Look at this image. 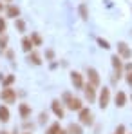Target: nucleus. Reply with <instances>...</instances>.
Returning a JSON list of instances; mask_svg holds the SVG:
<instances>
[{
    "label": "nucleus",
    "instance_id": "nucleus-1",
    "mask_svg": "<svg viewBox=\"0 0 132 134\" xmlns=\"http://www.w3.org/2000/svg\"><path fill=\"white\" fill-rule=\"evenodd\" d=\"M0 98H2L5 103H15L16 92H15V89H11V87H5V89H2V92H0Z\"/></svg>",
    "mask_w": 132,
    "mask_h": 134
},
{
    "label": "nucleus",
    "instance_id": "nucleus-2",
    "mask_svg": "<svg viewBox=\"0 0 132 134\" xmlns=\"http://www.w3.org/2000/svg\"><path fill=\"white\" fill-rule=\"evenodd\" d=\"M110 62H112V67H114V71H116V76H114L112 80L116 82V80H119V76H121V71H123V64H121V58H119L118 54H114V56L110 58Z\"/></svg>",
    "mask_w": 132,
    "mask_h": 134
},
{
    "label": "nucleus",
    "instance_id": "nucleus-3",
    "mask_svg": "<svg viewBox=\"0 0 132 134\" xmlns=\"http://www.w3.org/2000/svg\"><path fill=\"white\" fill-rule=\"evenodd\" d=\"M80 112V123H83V125H92V112L89 111V109H82Z\"/></svg>",
    "mask_w": 132,
    "mask_h": 134
},
{
    "label": "nucleus",
    "instance_id": "nucleus-4",
    "mask_svg": "<svg viewBox=\"0 0 132 134\" xmlns=\"http://www.w3.org/2000/svg\"><path fill=\"white\" fill-rule=\"evenodd\" d=\"M109 100H110V91H109V87H103L101 92H100V107L105 109L109 105Z\"/></svg>",
    "mask_w": 132,
    "mask_h": 134
},
{
    "label": "nucleus",
    "instance_id": "nucleus-5",
    "mask_svg": "<svg viewBox=\"0 0 132 134\" xmlns=\"http://www.w3.org/2000/svg\"><path fill=\"white\" fill-rule=\"evenodd\" d=\"M87 76H89V82H90L94 87L100 85V76H98V71H96L94 67H89L87 69Z\"/></svg>",
    "mask_w": 132,
    "mask_h": 134
},
{
    "label": "nucleus",
    "instance_id": "nucleus-6",
    "mask_svg": "<svg viewBox=\"0 0 132 134\" xmlns=\"http://www.w3.org/2000/svg\"><path fill=\"white\" fill-rule=\"evenodd\" d=\"M71 82H72V85H74L76 89H82V87H83V78H82V74L76 72V71L71 72Z\"/></svg>",
    "mask_w": 132,
    "mask_h": 134
},
{
    "label": "nucleus",
    "instance_id": "nucleus-7",
    "mask_svg": "<svg viewBox=\"0 0 132 134\" xmlns=\"http://www.w3.org/2000/svg\"><path fill=\"white\" fill-rule=\"evenodd\" d=\"M67 107H69L71 111H82V109H83L82 100H78V98H71V100L67 102Z\"/></svg>",
    "mask_w": 132,
    "mask_h": 134
},
{
    "label": "nucleus",
    "instance_id": "nucleus-8",
    "mask_svg": "<svg viewBox=\"0 0 132 134\" xmlns=\"http://www.w3.org/2000/svg\"><path fill=\"white\" fill-rule=\"evenodd\" d=\"M51 107H53V112L62 120L64 118V107H62V103L58 102V100H53V103H51Z\"/></svg>",
    "mask_w": 132,
    "mask_h": 134
},
{
    "label": "nucleus",
    "instance_id": "nucleus-9",
    "mask_svg": "<svg viewBox=\"0 0 132 134\" xmlns=\"http://www.w3.org/2000/svg\"><path fill=\"white\" fill-rule=\"evenodd\" d=\"M118 51H119V54H121L123 58H130V56H132L130 49L127 47V44H125V42H119V44H118Z\"/></svg>",
    "mask_w": 132,
    "mask_h": 134
},
{
    "label": "nucleus",
    "instance_id": "nucleus-10",
    "mask_svg": "<svg viewBox=\"0 0 132 134\" xmlns=\"http://www.w3.org/2000/svg\"><path fill=\"white\" fill-rule=\"evenodd\" d=\"M85 98L89 100V103L96 100V92H94V85L92 83H89L87 87H85Z\"/></svg>",
    "mask_w": 132,
    "mask_h": 134
},
{
    "label": "nucleus",
    "instance_id": "nucleus-11",
    "mask_svg": "<svg viewBox=\"0 0 132 134\" xmlns=\"http://www.w3.org/2000/svg\"><path fill=\"white\" fill-rule=\"evenodd\" d=\"M114 102H116V107H123V105L127 103V94L119 91V92L116 94V98H114Z\"/></svg>",
    "mask_w": 132,
    "mask_h": 134
},
{
    "label": "nucleus",
    "instance_id": "nucleus-12",
    "mask_svg": "<svg viewBox=\"0 0 132 134\" xmlns=\"http://www.w3.org/2000/svg\"><path fill=\"white\" fill-rule=\"evenodd\" d=\"M5 13H7V16H9V18H18V15H20V9H18L16 5H9V7L5 9Z\"/></svg>",
    "mask_w": 132,
    "mask_h": 134
},
{
    "label": "nucleus",
    "instance_id": "nucleus-13",
    "mask_svg": "<svg viewBox=\"0 0 132 134\" xmlns=\"http://www.w3.org/2000/svg\"><path fill=\"white\" fill-rule=\"evenodd\" d=\"M33 47H35V44H33V40H31L29 36H25V38L22 40V49L25 51V53H31V49H33Z\"/></svg>",
    "mask_w": 132,
    "mask_h": 134
},
{
    "label": "nucleus",
    "instance_id": "nucleus-14",
    "mask_svg": "<svg viewBox=\"0 0 132 134\" xmlns=\"http://www.w3.org/2000/svg\"><path fill=\"white\" fill-rule=\"evenodd\" d=\"M0 121H2V123L9 121V109H7L5 105H0Z\"/></svg>",
    "mask_w": 132,
    "mask_h": 134
},
{
    "label": "nucleus",
    "instance_id": "nucleus-15",
    "mask_svg": "<svg viewBox=\"0 0 132 134\" xmlns=\"http://www.w3.org/2000/svg\"><path fill=\"white\" fill-rule=\"evenodd\" d=\"M18 111H20V116H22L24 120H27V116L31 114V107H29L27 103H20V107H18Z\"/></svg>",
    "mask_w": 132,
    "mask_h": 134
},
{
    "label": "nucleus",
    "instance_id": "nucleus-16",
    "mask_svg": "<svg viewBox=\"0 0 132 134\" xmlns=\"http://www.w3.org/2000/svg\"><path fill=\"white\" fill-rule=\"evenodd\" d=\"M29 62H33L35 65H40L42 64V58H40V54H36V53H29V58H27Z\"/></svg>",
    "mask_w": 132,
    "mask_h": 134
},
{
    "label": "nucleus",
    "instance_id": "nucleus-17",
    "mask_svg": "<svg viewBox=\"0 0 132 134\" xmlns=\"http://www.w3.org/2000/svg\"><path fill=\"white\" fill-rule=\"evenodd\" d=\"M67 134H83V132H82V127H80V125L71 123V125H69V129H67Z\"/></svg>",
    "mask_w": 132,
    "mask_h": 134
},
{
    "label": "nucleus",
    "instance_id": "nucleus-18",
    "mask_svg": "<svg viewBox=\"0 0 132 134\" xmlns=\"http://www.w3.org/2000/svg\"><path fill=\"white\" fill-rule=\"evenodd\" d=\"M78 11H80V16H82L83 20L89 18V11H87V5H85V4H80V9H78Z\"/></svg>",
    "mask_w": 132,
    "mask_h": 134
},
{
    "label": "nucleus",
    "instance_id": "nucleus-19",
    "mask_svg": "<svg viewBox=\"0 0 132 134\" xmlns=\"http://www.w3.org/2000/svg\"><path fill=\"white\" fill-rule=\"evenodd\" d=\"M58 132H60V123H53V125L47 129L45 134H58Z\"/></svg>",
    "mask_w": 132,
    "mask_h": 134
},
{
    "label": "nucleus",
    "instance_id": "nucleus-20",
    "mask_svg": "<svg viewBox=\"0 0 132 134\" xmlns=\"http://www.w3.org/2000/svg\"><path fill=\"white\" fill-rule=\"evenodd\" d=\"M31 40H33V44H35V45H42V38H40V35H36V33L31 35Z\"/></svg>",
    "mask_w": 132,
    "mask_h": 134
},
{
    "label": "nucleus",
    "instance_id": "nucleus-21",
    "mask_svg": "<svg viewBox=\"0 0 132 134\" xmlns=\"http://www.w3.org/2000/svg\"><path fill=\"white\" fill-rule=\"evenodd\" d=\"M13 82H15V76H13V74H9L7 78H4V85H5V87H9Z\"/></svg>",
    "mask_w": 132,
    "mask_h": 134
},
{
    "label": "nucleus",
    "instance_id": "nucleus-22",
    "mask_svg": "<svg viewBox=\"0 0 132 134\" xmlns=\"http://www.w3.org/2000/svg\"><path fill=\"white\" fill-rule=\"evenodd\" d=\"M15 25H16V29H18L20 33H24V31H25V24H24L22 20H18V18H16V24H15Z\"/></svg>",
    "mask_w": 132,
    "mask_h": 134
},
{
    "label": "nucleus",
    "instance_id": "nucleus-23",
    "mask_svg": "<svg viewBox=\"0 0 132 134\" xmlns=\"http://www.w3.org/2000/svg\"><path fill=\"white\" fill-rule=\"evenodd\" d=\"M98 44H100V47H103V49H110V45L107 40H103V38H98Z\"/></svg>",
    "mask_w": 132,
    "mask_h": 134
},
{
    "label": "nucleus",
    "instance_id": "nucleus-24",
    "mask_svg": "<svg viewBox=\"0 0 132 134\" xmlns=\"http://www.w3.org/2000/svg\"><path fill=\"white\" fill-rule=\"evenodd\" d=\"M5 44H7V38L4 36V38H0V51H4L5 49Z\"/></svg>",
    "mask_w": 132,
    "mask_h": 134
},
{
    "label": "nucleus",
    "instance_id": "nucleus-25",
    "mask_svg": "<svg viewBox=\"0 0 132 134\" xmlns=\"http://www.w3.org/2000/svg\"><path fill=\"white\" fill-rule=\"evenodd\" d=\"M4 33H5V20L0 18V35H4Z\"/></svg>",
    "mask_w": 132,
    "mask_h": 134
},
{
    "label": "nucleus",
    "instance_id": "nucleus-26",
    "mask_svg": "<svg viewBox=\"0 0 132 134\" xmlns=\"http://www.w3.org/2000/svg\"><path fill=\"white\" fill-rule=\"evenodd\" d=\"M116 134H125V125H118V129H116Z\"/></svg>",
    "mask_w": 132,
    "mask_h": 134
},
{
    "label": "nucleus",
    "instance_id": "nucleus-27",
    "mask_svg": "<svg viewBox=\"0 0 132 134\" xmlns=\"http://www.w3.org/2000/svg\"><path fill=\"white\" fill-rule=\"evenodd\" d=\"M45 56H47V58H49V60H53V58H54V53H53V51H51V49H49V51H47V53H45Z\"/></svg>",
    "mask_w": 132,
    "mask_h": 134
},
{
    "label": "nucleus",
    "instance_id": "nucleus-28",
    "mask_svg": "<svg viewBox=\"0 0 132 134\" xmlns=\"http://www.w3.org/2000/svg\"><path fill=\"white\" fill-rule=\"evenodd\" d=\"M71 98H72V94H71V92H65V94H64V102H69Z\"/></svg>",
    "mask_w": 132,
    "mask_h": 134
},
{
    "label": "nucleus",
    "instance_id": "nucleus-29",
    "mask_svg": "<svg viewBox=\"0 0 132 134\" xmlns=\"http://www.w3.org/2000/svg\"><path fill=\"white\" fill-rule=\"evenodd\" d=\"M127 83H129V85H132V71L127 74Z\"/></svg>",
    "mask_w": 132,
    "mask_h": 134
},
{
    "label": "nucleus",
    "instance_id": "nucleus-30",
    "mask_svg": "<svg viewBox=\"0 0 132 134\" xmlns=\"http://www.w3.org/2000/svg\"><path fill=\"white\" fill-rule=\"evenodd\" d=\"M45 120H47V114H45V112H42V114H40V123H44Z\"/></svg>",
    "mask_w": 132,
    "mask_h": 134
},
{
    "label": "nucleus",
    "instance_id": "nucleus-31",
    "mask_svg": "<svg viewBox=\"0 0 132 134\" xmlns=\"http://www.w3.org/2000/svg\"><path fill=\"white\" fill-rule=\"evenodd\" d=\"M13 56H15V54H13V51H7V58H9V60H13Z\"/></svg>",
    "mask_w": 132,
    "mask_h": 134
},
{
    "label": "nucleus",
    "instance_id": "nucleus-32",
    "mask_svg": "<svg viewBox=\"0 0 132 134\" xmlns=\"http://www.w3.org/2000/svg\"><path fill=\"white\" fill-rule=\"evenodd\" d=\"M125 69H127V71L130 72V71H132V64H127V65H125Z\"/></svg>",
    "mask_w": 132,
    "mask_h": 134
},
{
    "label": "nucleus",
    "instance_id": "nucleus-33",
    "mask_svg": "<svg viewBox=\"0 0 132 134\" xmlns=\"http://www.w3.org/2000/svg\"><path fill=\"white\" fill-rule=\"evenodd\" d=\"M58 134H67V131H62V129H60V132Z\"/></svg>",
    "mask_w": 132,
    "mask_h": 134
},
{
    "label": "nucleus",
    "instance_id": "nucleus-34",
    "mask_svg": "<svg viewBox=\"0 0 132 134\" xmlns=\"http://www.w3.org/2000/svg\"><path fill=\"white\" fill-rule=\"evenodd\" d=\"M2 9H4V2H0V11H2Z\"/></svg>",
    "mask_w": 132,
    "mask_h": 134
},
{
    "label": "nucleus",
    "instance_id": "nucleus-35",
    "mask_svg": "<svg viewBox=\"0 0 132 134\" xmlns=\"http://www.w3.org/2000/svg\"><path fill=\"white\" fill-rule=\"evenodd\" d=\"M0 134H7V132H5V131H0Z\"/></svg>",
    "mask_w": 132,
    "mask_h": 134
},
{
    "label": "nucleus",
    "instance_id": "nucleus-36",
    "mask_svg": "<svg viewBox=\"0 0 132 134\" xmlns=\"http://www.w3.org/2000/svg\"><path fill=\"white\" fill-rule=\"evenodd\" d=\"M5 2H11V0H5Z\"/></svg>",
    "mask_w": 132,
    "mask_h": 134
},
{
    "label": "nucleus",
    "instance_id": "nucleus-37",
    "mask_svg": "<svg viewBox=\"0 0 132 134\" xmlns=\"http://www.w3.org/2000/svg\"><path fill=\"white\" fill-rule=\"evenodd\" d=\"M25 134H29V132H25Z\"/></svg>",
    "mask_w": 132,
    "mask_h": 134
},
{
    "label": "nucleus",
    "instance_id": "nucleus-38",
    "mask_svg": "<svg viewBox=\"0 0 132 134\" xmlns=\"http://www.w3.org/2000/svg\"><path fill=\"white\" fill-rule=\"evenodd\" d=\"M114 134H116V132H114Z\"/></svg>",
    "mask_w": 132,
    "mask_h": 134
}]
</instances>
